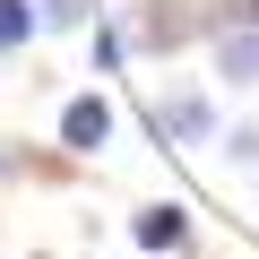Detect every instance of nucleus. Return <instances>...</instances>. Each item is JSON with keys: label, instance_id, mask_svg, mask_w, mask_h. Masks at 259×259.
<instances>
[{"label": "nucleus", "instance_id": "f257e3e1", "mask_svg": "<svg viewBox=\"0 0 259 259\" xmlns=\"http://www.w3.org/2000/svg\"><path fill=\"white\" fill-rule=\"evenodd\" d=\"M147 121H156L164 147H207V139H216V104H207V87H190V78H173Z\"/></svg>", "mask_w": 259, "mask_h": 259}, {"label": "nucleus", "instance_id": "f03ea898", "mask_svg": "<svg viewBox=\"0 0 259 259\" xmlns=\"http://www.w3.org/2000/svg\"><path fill=\"white\" fill-rule=\"evenodd\" d=\"M61 147L69 156H104L112 147V95H69L61 104Z\"/></svg>", "mask_w": 259, "mask_h": 259}, {"label": "nucleus", "instance_id": "7ed1b4c3", "mask_svg": "<svg viewBox=\"0 0 259 259\" xmlns=\"http://www.w3.org/2000/svg\"><path fill=\"white\" fill-rule=\"evenodd\" d=\"M207 52H216V78H225L233 95H250V87H259V26H216V35H207Z\"/></svg>", "mask_w": 259, "mask_h": 259}, {"label": "nucleus", "instance_id": "20e7f679", "mask_svg": "<svg viewBox=\"0 0 259 259\" xmlns=\"http://www.w3.org/2000/svg\"><path fill=\"white\" fill-rule=\"evenodd\" d=\"M130 233H139V250H190V207L182 199H147L130 216Z\"/></svg>", "mask_w": 259, "mask_h": 259}, {"label": "nucleus", "instance_id": "39448f33", "mask_svg": "<svg viewBox=\"0 0 259 259\" xmlns=\"http://www.w3.org/2000/svg\"><path fill=\"white\" fill-rule=\"evenodd\" d=\"M44 35V9H35V0H0V52H26Z\"/></svg>", "mask_w": 259, "mask_h": 259}, {"label": "nucleus", "instance_id": "423d86ee", "mask_svg": "<svg viewBox=\"0 0 259 259\" xmlns=\"http://www.w3.org/2000/svg\"><path fill=\"white\" fill-rule=\"evenodd\" d=\"M130 61V26L112 18V26H95V69H121Z\"/></svg>", "mask_w": 259, "mask_h": 259}, {"label": "nucleus", "instance_id": "0eeeda50", "mask_svg": "<svg viewBox=\"0 0 259 259\" xmlns=\"http://www.w3.org/2000/svg\"><path fill=\"white\" fill-rule=\"evenodd\" d=\"M44 26H52V35H78V26H87V0H44Z\"/></svg>", "mask_w": 259, "mask_h": 259}, {"label": "nucleus", "instance_id": "6e6552de", "mask_svg": "<svg viewBox=\"0 0 259 259\" xmlns=\"http://www.w3.org/2000/svg\"><path fill=\"white\" fill-rule=\"evenodd\" d=\"M233 164H250V173H259V121H242V130H233Z\"/></svg>", "mask_w": 259, "mask_h": 259}]
</instances>
